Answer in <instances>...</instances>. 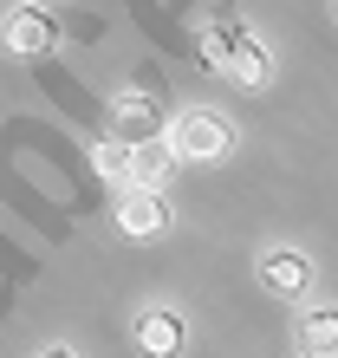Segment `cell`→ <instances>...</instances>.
<instances>
[{
  "label": "cell",
  "mask_w": 338,
  "mask_h": 358,
  "mask_svg": "<svg viewBox=\"0 0 338 358\" xmlns=\"http://www.w3.org/2000/svg\"><path fill=\"white\" fill-rule=\"evenodd\" d=\"M33 358H72V352H66V345H52V352H33Z\"/></svg>",
  "instance_id": "cell-10"
},
{
  "label": "cell",
  "mask_w": 338,
  "mask_h": 358,
  "mask_svg": "<svg viewBox=\"0 0 338 358\" xmlns=\"http://www.w3.org/2000/svg\"><path fill=\"white\" fill-rule=\"evenodd\" d=\"M117 228H124L131 241L169 235V202H163V189H124V196H117Z\"/></svg>",
  "instance_id": "cell-3"
},
{
  "label": "cell",
  "mask_w": 338,
  "mask_h": 358,
  "mask_svg": "<svg viewBox=\"0 0 338 358\" xmlns=\"http://www.w3.org/2000/svg\"><path fill=\"white\" fill-rule=\"evenodd\" d=\"M91 170H98L104 182L137 189V143H98V150H91Z\"/></svg>",
  "instance_id": "cell-8"
},
{
  "label": "cell",
  "mask_w": 338,
  "mask_h": 358,
  "mask_svg": "<svg viewBox=\"0 0 338 358\" xmlns=\"http://www.w3.org/2000/svg\"><path fill=\"white\" fill-rule=\"evenodd\" d=\"M208 59H215L235 85H247V92L273 85V52L254 33H241V27H215V33H208Z\"/></svg>",
  "instance_id": "cell-2"
},
{
  "label": "cell",
  "mask_w": 338,
  "mask_h": 358,
  "mask_svg": "<svg viewBox=\"0 0 338 358\" xmlns=\"http://www.w3.org/2000/svg\"><path fill=\"white\" fill-rule=\"evenodd\" d=\"M137 352L143 358H176L182 352V320H176V313H163V306H150L137 320Z\"/></svg>",
  "instance_id": "cell-6"
},
{
  "label": "cell",
  "mask_w": 338,
  "mask_h": 358,
  "mask_svg": "<svg viewBox=\"0 0 338 358\" xmlns=\"http://www.w3.org/2000/svg\"><path fill=\"white\" fill-rule=\"evenodd\" d=\"M260 287L273 293V300H306L312 293V261L300 255V248H273V255L260 261Z\"/></svg>",
  "instance_id": "cell-4"
},
{
  "label": "cell",
  "mask_w": 338,
  "mask_h": 358,
  "mask_svg": "<svg viewBox=\"0 0 338 358\" xmlns=\"http://www.w3.org/2000/svg\"><path fill=\"white\" fill-rule=\"evenodd\" d=\"M169 157L176 163H215L228 157V143H235V124H228L221 111H208V104H196V111H182L176 124H169Z\"/></svg>",
  "instance_id": "cell-1"
},
{
  "label": "cell",
  "mask_w": 338,
  "mask_h": 358,
  "mask_svg": "<svg viewBox=\"0 0 338 358\" xmlns=\"http://www.w3.org/2000/svg\"><path fill=\"white\" fill-rule=\"evenodd\" d=\"M300 352L306 358H338V306H312L300 320Z\"/></svg>",
  "instance_id": "cell-7"
},
{
  "label": "cell",
  "mask_w": 338,
  "mask_h": 358,
  "mask_svg": "<svg viewBox=\"0 0 338 358\" xmlns=\"http://www.w3.org/2000/svg\"><path fill=\"white\" fill-rule=\"evenodd\" d=\"M0 39H7V52L39 59V52H52L59 27H52V13H39V7H13V13H7V27H0Z\"/></svg>",
  "instance_id": "cell-5"
},
{
  "label": "cell",
  "mask_w": 338,
  "mask_h": 358,
  "mask_svg": "<svg viewBox=\"0 0 338 358\" xmlns=\"http://www.w3.org/2000/svg\"><path fill=\"white\" fill-rule=\"evenodd\" d=\"M117 124H131V131H150V124H156V104L143 98V92H124V98H117Z\"/></svg>",
  "instance_id": "cell-9"
}]
</instances>
